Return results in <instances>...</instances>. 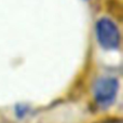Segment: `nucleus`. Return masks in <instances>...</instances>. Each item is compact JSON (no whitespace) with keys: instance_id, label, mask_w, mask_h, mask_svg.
I'll return each mask as SVG.
<instances>
[{"instance_id":"1","label":"nucleus","mask_w":123,"mask_h":123,"mask_svg":"<svg viewBox=\"0 0 123 123\" xmlns=\"http://www.w3.org/2000/svg\"><path fill=\"white\" fill-rule=\"evenodd\" d=\"M96 38L100 47L105 50H116L119 48L121 35L117 24L110 18L102 17L96 23Z\"/></svg>"},{"instance_id":"2","label":"nucleus","mask_w":123,"mask_h":123,"mask_svg":"<svg viewBox=\"0 0 123 123\" xmlns=\"http://www.w3.org/2000/svg\"><path fill=\"white\" fill-rule=\"evenodd\" d=\"M119 91V81L115 77H103L95 82L93 94L95 102L103 107L111 105L115 102Z\"/></svg>"}]
</instances>
